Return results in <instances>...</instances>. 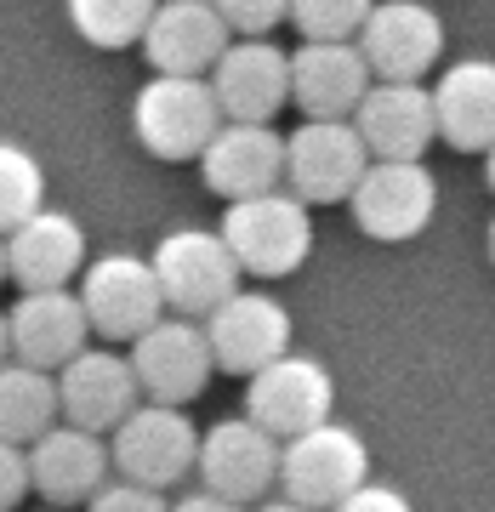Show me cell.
Instances as JSON below:
<instances>
[{"label": "cell", "mask_w": 495, "mask_h": 512, "mask_svg": "<svg viewBox=\"0 0 495 512\" xmlns=\"http://www.w3.org/2000/svg\"><path fill=\"white\" fill-rule=\"evenodd\" d=\"M439 183L422 160H370V171L353 188V222L382 245L416 239L433 222Z\"/></svg>", "instance_id": "obj_9"}, {"label": "cell", "mask_w": 495, "mask_h": 512, "mask_svg": "<svg viewBox=\"0 0 495 512\" xmlns=\"http://www.w3.org/2000/svg\"><path fill=\"white\" fill-rule=\"evenodd\" d=\"M359 52L376 80H422L444 52V29L422 0H376L359 29Z\"/></svg>", "instance_id": "obj_14"}, {"label": "cell", "mask_w": 495, "mask_h": 512, "mask_svg": "<svg viewBox=\"0 0 495 512\" xmlns=\"http://www.w3.org/2000/svg\"><path fill=\"white\" fill-rule=\"evenodd\" d=\"M137 370L120 353H74L69 365L57 370V399H63V421L86 427V433H114L120 421L137 410Z\"/></svg>", "instance_id": "obj_19"}, {"label": "cell", "mask_w": 495, "mask_h": 512, "mask_svg": "<svg viewBox=\"0 0 495 512\" xmlns=\"http://www.w3.org/2000/svg\"><path fill=\"white\" fill-rule=\"evenodd\" d=\"M194 473L205 478V490L228 495L239 507H251L279 484V439L262 433L251 416L239 421H217L211 433L200 439V467Z\"/></svg>", "instance_id": "obj_13"}, {"label": "cell", "mask_w": 495, "mask_h": 512, "mask_svg": "<svg viewBox=\"0 0 495 512\" xmlns=\"http://www.w3.org/2000/svg\"><path fill=\"white\" fill-rule=\"evenodd\" d=\"M171 512H245V507L228 501V495H217V490H188L183 501H171Z\"/></svg>", "instance_id": "obj_32"}, {"label": "cell", "mask_w": 495, "mask_h": 512, "mask_svg": "<svg viewBox=\"0 0 495 512\" xmlns=\"http://www.w3.org/2000/svg\"><path fill=\"white\" fill-rule=\"evenodd\" d=\"M234 29L222 23V12L211 0H160V12L148 23L143 52L154 63V74H205L217 69V57L234 46Z\"/></svg>", "instance_id": "obj_20"}, {"label": "cell", "mask_w": 495, "mask_h": 512, "mask_svg": "<svg viewBox=\"0 0 495 512\" xmlns=\"http://www.w3.org/2000/svg\"><path fill=\"white\" fill-rule=\"evenodd\" d=\"M433 109H439V137L467 154H490L495 148V63L490 57H461L439 74L433 86Z\"/></svg>", "instance_id": "obj_23"}, {"label": "cell", "mask_w": 495, "mask_h": 512, "mask_svg": "<svg viewBox=\"0 0 495 512\" xmlns=\"http://www.w3.org/2000/svg\"><path fill=\"white\" fill-rule=\"evenodd\" d=\"M52 512H63V507H52Z\"/></svg>", "instance_id": "obj_38"}, {"label": "cell", "mask_w": 495, "mask_h": 512, "mask_svg": "<svg viewBox=\"0 0 495 512\" xmlns=\"http://www.w3.org/2000/svg\"><path fill=\"white\" fill-rule=\"evenodd\" d=\"M6 353H12V330H6V313H0V365H6Z\"/></svg>", "instance_id": "obj_34"}, {"label": "cell", "mask_w": 495, "mask_h": 512, "mask_svg": "<svg viewBox=\"0 0 495 512\" xmlns=\"http://www.w3.org/2000/svg\"><path fill=\"white\" fill-rule=\"evenodd\" d=\"M490 188H495V148H490Z\"/></svg>", "instance_id": "obj_36"}, {"label": "cell", "mask_w": 495, "mask_h": 512, "mask_svg": "<svg viewBox=\"0 0 495 512\" xmlns=\"http://www.w3.org/2000/svg\"><path fill=\"white\" fill-rule=\"evenodd\" d=\"M330 512H416V507L399 490H387V484H359L342 507H330Z\"/></svg>", "instance_id": "obj_31"}, {"label": "cell", "mask_w": 495, "mask_h": 512, "mask_svg": "<svg viewBox=\"0 0 495 512\" xmlns=\"http://www.w3.org/2000/svg\"><path fill=\"white\" fill-rule=\"evenodd\" d=\"M279 484H285L291 501L330 512L342 507L359 484H370V450L342 421H319V427L279 444Z\"/></svg>", "instance_id": "obj_3"}, {"label": "cell", "mask_w": 495, "mask_h": 512, "mask_svg": "<svg viewBox=\"0 0 495 512\" xmlns=\"http://www.w3.org/2000/svg\"><path fill=\"white\" fill-rule=\"evenodd\" d=\"M222 239L245 274L257 279H285L296 274L313 251V222H308V205L296 194H251V200H228L222 211Z\"/></svg>", "instance_id": "obj_2"}, {"label": "cell", "mask_w": 495, "mask_h": 512, "mask_svg": "<svg viewBox=\"0 0 495 512\" xmlns=\"http://www.w3.org/2000/svg\"><path fill=\"white\" fill-rule=\"evenodd\" d=\"M57 416H63V399H57V376L52 370H35L23 359H6L0 365V439L12 444H35L40 433H52Z\"/></svg>", "instance_id": "obj_24"}, {"label": "cell", "mask_w": 495, "mask_h": 512, "mask_svg": "<svg viewBox=\"0 0 495 512\" xmlns=\"http://www.w3.org/2000/svg\"><path fill=\"white\" fill-rule=\"evenodd\" d=\"M154 274H160L165 308L177 319H211V313L239 291V268L228 239L211 234V228H177L154 245Z\"/></svg>", "instance_id": "obj_4"}, {"label": "cell", "mask_w": 495, "mask_h": 512, "mask_svg": "<svg viewBox=\"0 0 495 512\" xmlns=\"http://www.w3.org/2000/svg\"><path fill=\"white\" fill-rule=\"evenodd\" d=\"M131 126L154 160H200L222 131L217 86L205 74H154L131 103Z\"/></svg>", "instance_id": "obj_1"}, {"label": "cell", "mask_w": 495, "mask_h": 512, "mask_svg": "<svg viewBox=\"0 0 495 512\" xmlns=\"http://www.w3.org/2000/svg\"><path fill=\"white\" fill-rule=\"evenodd\" d=\"M200 171L211 194L228 200H251V194H274L285 177V137L274 126H251V120H228V126L205 143Z\"/></svg>", "instance_id": "obj_21"}, {"label": "cell", "mask_w": 495, "mask_h": 512, "mask_svg": "<svg viewBox=\"0 0 495 512\" xmlns=\"http://www.w3.org/2000/svg\"><path fill=\"white\" fill-rule=\"evenodd\" d=\"M211 336L194 319H160L154 330H143L131 342V370H137V387H143L154 404H188L200 399L205 382H211Z\"/></svg>", "instance_id": "obj_10"}, {"label": "cell", "mask_w": 495, "mask_h": 512, "mask_svg": "<svg viewBox=\"0 0 495 512\" xmlns=\"http://www.w3.org/2000/svg\"><path fill=\"white\" fill-rule=\"evenodd\" d=\"M490 256H495V222H490Z\"/></svg>", "instance_id": "obj_37"}, {"label": "cell", "mask_w": 495, "mask_h": 512, "mask_svg": "<svg viewBox=\"0 0 495 512\" xmlns=\"http://www.w3.org/2000/svg\"><path fill=\"white\" fill-rule=\"evenodd\" d=\"M205 336H211V353H217L222 370L257 376L262 365L291 353V313L268 291H234L205 319Z\"/></svg>", "instance_id": "obj_12"}, {"label": "cell", "mask_w": 495, "mask_h": 512, "mask_svg": "<svg viewBox=\"0 0 495 512\" xmlns=\"http://www.w3.org/2000/svg\"><path fill=\"white\" fill-rule=\"evenodd\" d=\"M222 12V23L234 29L239 40H268L274 23L291 18V0H211Z\"/></svg>", "instance_id": "obj_28"}, {"label": "cell", "mask_w": 495, "mask_h": 512, "mask_svg": "<svg viewBox=\"0 0 495 512\" xmlns=\"http://www.w3.org/2000/svg\"><path fill=\"white\" fill-rule=\"evenodd\" d=\"M211 86L228 120L274 126V114L291 103V52H279L274 40H234L211 69Z\"/></svg>", "instance_id": "obj_16"}, {"label": "cell", "mask_w": 495, "mask_h": 512, "mask_svg": "<svg viewBox=\"0 0 495 512\" xmlns=\"http://www.w3.org/2000/svg\"><path fill=\"white\" fill-rule=\"evenodd\" d=\"M29 490V450L12 439H0V512H12Z\"/></svg>", "instance_id": "obj_30"}, {"label": "cell", "mask_w": 495, "mask_h": 512, "mask_svg": "<svg viewBox=\"0 0 495 512\" xmlns=\"http://www.w3.org/2000/svg\"><path fill=\"white\" fill-rule=\"evenodd\" d=\"M370 160H422L439 137V109L422 80H376L353 114Z\"/></svg>", "instance_id": "obj_15"}, {"label": "cell", "mask_w": 495, "mask_h": 512, "mask_svg": "<svg viewBox=\"0 0 495 512\" xmlns=\"http://www.w3.org/2000/svg\"><path fill=\"white\" fill-rule=\"evenodd\" d=\"M257 512H313V507H302V501H291V495H285V501H262Z\"/></svg>", "instance_id": "obj_33"}, {"label": "cell", "mask_w": 495, "mask_h": 512, "mask_svg": "<svg viewBox=\"0 0 495 512\" xmlns=\"http://www.w3.org/2000/svg\"><path fill=\"white\" fill-rule=\"evenodd\" d=\"M0 279H12V268H6V239H0Z\"/></svg>", "instance_id": "obj_35"}, {"label": "cell", "mask_w": 495, "mask_h": 512, "mask_svg": "<svg viewBox=\"0 0 495 512\" xmlns=\"http://www.w3.org/2000/svg\"><path fill=\"white\" fill-rule=\"evenodd\" d=\"M80 302H86L92 336H109V342H137L143 330H154L165 319V291L154 262L126 251L97 256L80 274Z\"/></svg>", "instance_id": "obj_7"}, {"label": "cell", "mask_w": 495, "mask_h": 512, "mask_svg": "<svg viewBox=\"0 0 495 512\" xmlns=\"http://www.w3.org/2000/svg\"><path fill=\"white\" fill-rule=\"evenodd\" d=\"M365 171H370V148L353 120H302L285 137V183L302 205L353 200Z\"/></svg>", "instance_id": "obj_6"}, {"label": "cell", "mask_w": 495, "mask_h": 512, "mask_svg": "<svg viewBox=\"0 0 495 512\" xmlns=\"http://www.w3.org/2000/svg\"><path fill=\"white\" fill-rule=\"evenodd\" d=\"M200 427L183 416V404H137L120 427H114V473L148 490H171L177 478H188L200 467Z\"/></svg>", "instance_id": "obj_5"}, {"label": "cell", "mask_w": 495, "mask_h": 512, "mask_svg": "<svg viewBox=\"0 0 495 512\" xmlns=\"http://www.w3.org/2000/svg\"><path fill=\"white\" fill-rule=\"evenodd\" d=\"M376 86L359 40H302L291 52V103L308 120H353Z\"/></svg>", "instance_id": "obj_11"}, {"label": "cell", "mask_w": 495, "mask_h": 512, "mask_svg": "<svg viewBox=\"0 0 495 512\" xmlns=\"http://www.w3.org/2000/svg\"><path fill=\"white\" fill-rule=\"evenodd\" d=\"M6 330H12V359L35 370H63L74 353H86L92 319L86 302L63 285V291H23L6 313Z\"/></svg>", "instance_id": "obj_17"}, {"label": "cell", "mask_w": 495, "mask_h": 512, "mask_svg": "<svg viewBox=\"0 0 495 512\" xmlns=\"http://www.w3.org/2000/svg\"><path fill=\"white\" fill-rule=\"evenodd\" d=\"M109 444L103 433H86V427H74V421H57L52 433H40L29 444V484H35L52 507H80V501H92L103 484H109Z\"/></svg>", "instance_id": "obj_18"}, {"label": "cell", "mask_w": 495, "mask_h": 512, "mask_svg": "<svg viewBox=\"0 0 495 512\" xmlns=\"http://www.w3.org/2000/svg\"><path fill=\"white\" fill-rule=\"evenodd\" d=\"M46 171L35 165V154L18 143H0V239L23 228V222L46 211Z\"/></svg>", "instance_id": "obj_26"}, {"label": "cell", "mask_w": 495, "mask_h": 512, "mask_svg": "<svg viewBox=\"0 0 495 512\" xmlns=\"http://www.w3.org/2000/svg\"><path fill=\"white\" fill-rule=\"evenodd\" d=\"M86 512H171L165 490H148V484H131V478H114L86 501Z\"/></svg>", "instance_id": "obj_29"}, {"label": "cell", "mask_w": 495, "mask_h": 512, "mask_svg": "<svg viewBox=\"0 0 495 512\" xmlns=\"http://www.w3.org/2000/svg\"><path fill=\"white\" fill-rule=\"evenodd\" d=\"M330 404H336V382L308 353H285L274 365H262L257 376H245V416L262 433H274L279 444L330 421Z\"/></svg>", "instance_id": "obj_8"}, {"label": "cell", "mask_w": 495, "mask_h": 512, "mask_svg": "<svg viewBox=\"0 0 495 512\" xmlns=\"http://www.w3.org/2000/svg\"><path fill=\"white\" fill-rule=\"evenodd\" d=\"M86 262V234L63 211H35V217L6 234V268L23 291H63Z\"/></svg>", "instance_id": "obj_22"}, {"label": "cell", "mask_w": 495, "mask_h": 512, "mask_svg": "<svg viewBox=\"0 0 495 512\" xmlns=\"http://www.w3.org/2000/svg\"><path fill=\"white\" fill-rule=\"evenodd\" d=\"M376 12V0H291V23L302 40H353Z\"/></svg>", "instance_id": "obj_27"}, {"label": "cell", "mask_w": 495, "mask_h": 512, "mask_svg": "<svg viewBox=\"0 0 495 512\" xmlns=\"http://www.w3.org/2000/svg\"><path fill=\"white\" fill-rule=\"evenodd\" d=\"M154 12H160V0H69V23L103 52L143 40Z\"/></svg>", "instance_id": "obj_25"}]
</instances>
